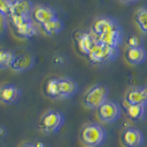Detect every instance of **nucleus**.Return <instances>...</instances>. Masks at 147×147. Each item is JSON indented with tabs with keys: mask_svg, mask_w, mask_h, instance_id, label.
Wrapping results in <instances>:
<instances>
[{
	"mask_svg": "<svg viewBox=\"0 0 147 147\" xmlns=\"http://www.w3.org/2000/svg\"><path fill=\"white\" fill-rule=\"evenodd\" d=\"M107 131L98 122L87 123L81 129L80 140L86 147H100L107 140Z\"/></svg>",
	"mask_w": 147,
	"mask_h": 147,
	"instance_id": "nucleus-1",
	"label": "nucleus"
},
{
	"mask_svg": "<svg viewBox=\"0 0 147 147\" xmlns=\"http://www.w3.org/2000/svg\"><path fill=\"white\" fill-rule=\"evenodd\" d=\"M109 89L107 86L102 83H96L86 91L83 96V103L87 109H98L109 99Z\"/></svg>",
	"mask_w": 147,
	"mask_h": 147,
	"instance_id": "nucleus-2",
	"label": "nucleus"
},
{
	"mask_svg": "<svg viewBox=\"0 0 147 147\" xmlns=\"http://www.w3.org/2000/svg\"><path fill=\"white\" fill-rule=\"evenodd\" d=\"M64 124V115L55 109H50L41 116L39 121L40 131L46 134L58 132Z\"/></svg>",
	"mask_w": 147,
	"mask_h": 147,
	"instance_id": "nucleus-3",
	"label": "nucleus"
},
{
	"mask_svg": "<svg viewBox=\"0 0 147 147\" xmlns=\"http://www.w3.org/2000/svg\"><path fill=\"white\" fill-rule=\"evenodd\" d=\"M119 54V48H112L98 40L94 47L87 54L89 61L94 64L104 63L116 59Z\"/></svg>",
	"mask_w": 147,
	"mask_h": 147,
	"instance_id": "nucleus-4",
	"label": "nucleus"
},
{
	"mask_svg": "<svg viewBox=\"0 0 147 147\" xmlns=\"http://www.w3.org/2000/svg\"><path fill=\"white\" fill-rule=\"evenodd\" d=\"M9 20H11L17 31V34L21 38H31L38 33V30L32 20L31 17L28 16H10Z\"/></svg>",
	"mask_w": 147,
	"mask_h": 147,
	"instance_id": "nucleus-5",
	"label": "nucleus"
},
{
	"mask_svg": "<svg viewBox=\"0 0 147 147\" xmlns=\"http://www.w3.org/2000/svg\"><path fill=\"white\" fill-rule=\"evenodd\" d=\"M100 121L105 123H113L121 118V107L118 102L112 99H108L96 109Z\"/></svg>",
	"mask_w": 147,
	"mask_h": 147,
	"instance_id": "nucleus-6",
	"label": "nucleus"
},
{
	"mask_svg": "<svg viewBox=\"0 0 147 147\" xmlns=\"http://www.w3.org/2000/svg\"><path fill=\"white\" fill-rule=\"evenodd\" d=\"M119 29H122V28L119 25V23L118 22L116 18L110 16L102 15V16H98L93 20L90 30L96 37L103 33H106L108 31H111Z\"/></svg>",
	"mask_w": 147,
	"mask_h": 147,
	"instance_id": "nucleus-7",
	"label": "nucleus"
},
{
	"mask_svg": "<svg viewBox=\"0 0 147 147\" xmlns=\"http://www.w3.org/2000/svg\"><path fill=\"white\" fill-rule=\"evenodd\" d=\"M75 40L78 50L87 55L96 43V37L91 30H77L75 33Z\"/></svg>",
	"mask_w": 147,
	"mask_h": 147,
	"instance_id": "nucleus-8",
	"label": "nucleus"
},
{
	"mask_svg": "<svg viewBox=\"0 0 147 147\" xmlns=\"http://www.w3.org/2000/svg\"><path fill=\"white\" fill-rule=\"evenodd\" d=\"M121 141L124 147H141L144 144V137L138 128L129 127L122 131Z\"/></svg>",
	"mask_w": 147,
	"mask_h": 147,
	"instance_id": "nucleus-9",
	"label": "nucleus"
},
{
	"mask_svg": "<svg viewBox=\"0 0 147 147\" xmlns=\"http://www.w3.org/2000/svg\"><path fill=\"white\" fill-rule=\"evenodd\" d=\"M34 63L35 57L33 54L30 52H22L16 53L10 69L17 73H24L33 67Z\"/></svg>",
	"mask_w": 147,
	"mask_h": 147,
	"instance_id": "nucleus-10",
	"label": "nucleus"
},
{
	"mask_svg": "<svg viewBox=\"0 0 147 147\" xmlns=\"http://www.w3.org/2000/svg\"><path fill=\"white\" fill-rule=\"evenodd\" d=\"M57 12L49 5H39V6L34 7L33 10L31 13V18L37 24L41 26L44 23L48 22L53 18H57Z\"/></svg>",
	"mask_w": 147,
	"mask_h": 147,
	"instance_id": "nucleus-11",
	"label": "nucleus"
},
{
	"mask_svg": "<svg viewBox=\"0 0 147 147\" xmlns=\"http://www.w3.org/2000/svg\"><path fill=\"white\" fill-rule=\"evenodd\" d=\"M124 101L129 104L147 106V87L137 86L129 88L124 96Z\"/></svg>",
	"mask_w": 147,
	"mask_h": 147,
	"instance_id": "nucleus-12",
	"label": "nucleus"
},
{
	"mask_svg": "<svg viewBox=\"0 0 147 147\" xmlns=\"http://www.w3.org/2000/svg\"><path fill=\"white\" fill-rule=\"evenodd\" d=\"M21 90L16 85L7 83L0 86V102L4 104H14L20 98Z\"/></svg>",
	"mask_w": 147,
	"mask_h": 147,
	"instance_id": "nucleus-13",
	"label": "nucleus"
},
{
	"mask_svg": "<svg viewBox=\"0 0 147 147\" xmlns=\"http://www.w3.org/2000/svg\"><path fill=\"white\" fill-rule=\"evenodd\" d=\"M123 39V30L122 29L108 31L99 36H96V40L99 42L112 48H119L122 42Z\"/></svg>",
	"mask_w": 147,
	"mask_h": 147,
	"instance_id": "nucleus-14",
	"label": "nucleus"
},
{
	"mask_svg": "<svg viewBox=\"0 0 147 147\" xmlns=\"http://www.w3.org/2000/svg\"><path fill=\"white\" fill-rule=\"evenodd\" d=\"M60 95L61 99L70 98L74 96L78 90L77 83L70 77H59Z\"/></svg>",
	"mask_w": 147,
	"mask_h": 147,
	"instance_id": "nucleus-15",
	"label": "nucleus"
},
{
	"mask_svg": "<svg viewBox=\"0 0 147 147\" xmlns=\"http://www.w3.org/2000/svg\"><path fill=\"white\" fill-rule=\"evenodd\" d=\"M125 59L129 63L139 65L146 61L147 53L144 47L128 48L125 52Z\"/></svg>",
	"mask_w": 147,
	"mask_h": 147,
	"instance_id": "nucleus-16",
	"label": "nucleus"
},
{
	"mask_svg": "<svg viewBox=\"0 0 147 147\" xmlns=\"http://www.w3.org/2000/svg\"><path fill=\"white\" fill-rule=\"evenodd\" d=\"M146 105H133L129 104L124 101L123 108L128 115V117L132 121H141V119H144L146 115Z\"/></svg>",
	"mask_w": 147,
	"mask_h": 147,
	"instance_id": "nucleus-17",
	"label": "nucleus"
},
{
	"mask_svg": "<svg viewBox=\"0 0 147 147\" xmlns=\"http://www.w3.org/2000/svg\"><path fill=\"white\" fill-rule=\"evenodd\" d=\"M33 4L30 1H11V15L31 17Z\"/></svg>",
	"mask_w": 147,
	"mask_h": 147,
	"instance_id": "nucleus-18",
	"label": "nucleus"
},
{
	"mask_svg": "<svg viewBox=\"0 0 147 147\" xmlns=\"http://www.w3.org/2000/svg\"><path fill=\"white\" fill-rule=\"evenodd\" d=\"M40 27L47 35L53 36V35H56V34L60 33V32L63 30L64 23H63V20H61L57 17V18H53V20H52L44 23V24H42Z\"/></svg>",
	"mask_w": 147,
	"mask_h": 147,
	"instance_id": "nucleus-19",
	"label": "nucleus"
},
{
	"mask_svg": "<svg viewBox=\"0 0 147 147\" xmlns=\"http://www.w3.org/2000/svg\"><path fill=\"white\" fill-rule=\"evenodd\" d=\"M45 93L49 98L53 99H61L60 95V83L59 77H53L46 82Z\"/></svg>",
	"mask_w": 147,
	"mask_h": 147,
	"instance_id": "nucleus-20",
	"label": "nucleus"
},
{
	"mask_svg": "<svg viewBox=\"0 0 147 147\" xmlns=\"http://www.w3.org/2000/svg\"><path fill=\"white\" fill-rule=\"evenodd\" d=\"M16 53L7 48H0V70H6L11 67Z\"/></svg>",
	"mask_w": 147,
	"mask_h": 147,
	"instance_id": "nucleus-21",
	"label": "nucleus"
},
{
	"mask_svg": "<svg viewBox=\"0 0 147 147\" xmlns=\"http://www.w3.org/2000/svg\"><path fill=\"white\" fill-rule=\"evenodd\" d=\"M135 21L140 30L147 35V6L140 7L135 12Z\"/></svg>",
	"mask_w": 147,
	"mask_h": 147,
	"instance_id": "nucleus-22",
	"label": "nucleus"
},
{
	"mask_svg": "<svg viewBox=\"0 0 147 147\" xmlns=\"http://www.w3.org/2000/svg\"><path fill=\"white\" fill-rule=\"evenodd\" d=\"M142 43L144 40L142 38L137 35H131L129 36L127 39V44L128 48H138V47H142Z\"/></svg>",
	"mask_w": 147,
	"mask_h": 147,
	"instance_id": "nucleus-23",
	"label": "nucleus"
},
{
	"mask_svg": "<svg viewBox=\"0 0 147 147\" xmlns=\"http://www.w3.org/2000/svg\"><path fill=\"white\" fill-rule=\"evenodd\" d=\"M0 14L5 17H10L11 15V1L0 0Z\"/></svg>",
	"mask_w": 147,
	"mask_h": 147,
	"instance_id": "nucleus-24",
	"label": "nucleus"
},
{
	"mask_svg": "<svg viewBox=\"0 0 147 147\" xmlns=\"http://www.w3.org/2000/svg\"><path fill=\"white\" fill-rule=\"evenodd\" d=\"M7 29V18L0 14V35L5 33Z\"/></svg>",
	"mask_w": 147,
	"mask_h": 147,
	"instance_id": "nucleus-25",
	"label": "nucleus"
},
{
	"mask_svg": "<svg viewBox=\"0 0 147 147\" xmlns=\"http://www.w3.org/2000/svg\"><path fill=\"white\" fill-rule=\"evenodd\" d=\"M7 130L2 124H0V139H2L5 136H7Z\"/></svg>",
	"mask_w": 147,
	"mask_h": 147,
	"instance_id": "nucleus-26",
	"label": "nucleus"
},
{
	"mask_svg": "<svg viewBox=\"0 0 147 147\" xmlns=\"http://www.w3.org/2000/svg\"><path fill=\"white\" fill-rule=\"evenodd\" d=\"M20 147H37L34 144H30V142H27V144H22Z\"/></svg>",
	"mask_w": 147,
	"mask_h": 147,
	"instance_id": "nucleus-27",
	"label": "nucleus"
},
{
	"mask_svg": "<svg viewBox=\"0 0 147 147\" xmlns=\"http://www.w3.org/2000/svg\"><path fill=\"white\" fill-rule=\"evenodd\" d=\"M122 4H127V5H131V4H135V3H138V1H130V2H124V1H121Z\"/></svg>",
	"mask_w": 147,
	"mask_h": 147,
	"instance_id": "nucleus-28",
	"label": "nucleus"
},
{
	"mask_svg": "<svg viewBox=\"0 0 147 147\" xmlns=\"http://www.w3.org/2000/svg\"><path fill=\"white\" fill-rule=\"evenodd\" d=\"M35 145L37 147H44V144H42V142H39V144H36Z\"/></svg>",
	"mask_w": 147,
	"mask_h": 147,
	"instance_id": "nucleus-29",
	"label": "nucleus"
}]
</instances>
